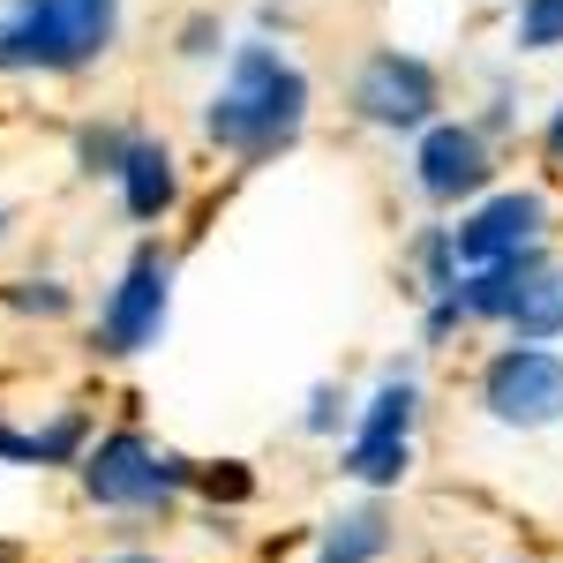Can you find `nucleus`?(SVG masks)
Instances as JSON below:
<instances>
[{"label": "nucleus", "instance_id": "16", "mask_svg": "<svg viewBox=\"0 0 563 563\" xmlns=\"http://www.w3.org/2000/svg\"><path fill=\"white\" fill-rule=\"evenodd\" d=\"M188 488H203V496H225V504H249V496H256V474H241L233 459H225L218 474H203V466H188Z\"/></svg>", "mask_w": 563, "mask_h": 563}, {"label": "nucleus", "instance_id": "12", "mask_svg": "<svg viewBox=\"0 0 563 563\" xmlns=\"http://www.w3.org/2000/svg\"><path fill=\"white\" fill-rule=\"evenodd\" d=\"M384 549H390L384 511H346V519H331V533H323V556H316V563H376Z\"/></svg>", "mask_w": 563, "mask_h": 563}, {"label": "nucleus", "instance_id": "19", "mask_svg": "<svg viewBox=\"0 0 563 563\" xmlns=\"http://www.w3.org/2000/svg\"><path fill=\"white\" fill-rule=\"evenodd\" d=\"M0 466H38V451H31V429L0 421Z\"/></svg>", "mask_w": 563, "mask_h": 563}, {"label": "nucleus", "instance_id": "17", "mask_svg": "<svg viewBox=\"0 0 563 563\" xmlns=\"http://www.w3.org/2000/svg\"><path fill=\"white\" fill-rule=\"evenodd\" d=\"M84 174H121V151H129V135L121 129H84Z\"/></svg>", "mask_w": 563, "mask_h": 563}, {"label": "nucleus", "instance_id": "9", "mask_svg": "<svg viewBox=\"0 0 563 563\" xmlns=\"http://www.w3.org/2000/svg\"><path fill=\"white\" fill-rule=\"evenodd\" d=\"M421 188H429L435 203H459V196H474L481 180H488V143H481V129H429L421 135Z\"/></svg>", "mask_w": 563, "mask_h": 563}, {"label": "nucleus", "instance_id": "4", "mask_svg": "<svg viewBox=\"0 0 563 563\" xmlns=\"http://www.w3.org/2000/svg\"><path fill=\"white\" fill-rule=\"evenodd\" d=\"M166 308H174V263L158 256V249H135L129 271H121V286L106 294V308H98V353L129 361V353L158 346Z\"/></svg>", "mask_w": 563, "mask_h": 563}, {"label": "nucleus", "instance_id": "8", "mask_svg": "<svg viewBox=\"0 0 563 563\" xmlns=\"http://www.w3.org/2000/svg\"><path fill=\"white\" fill-rule=\"evenodd\" d=\"M541 196H496V203H481L466 225H451V249L488 271V263H511V256H533V233H541Z\"/></svg>", "mask_w": 563, "mask_h": 563}, {"label": "nucleus", "instance_id": "15", "mask_svg": "<svg viewBox=\"0 0 563 563\" xmlns=\"http://www.w3.org/2000/svg\"><path fill=\"white\" fill-rule=\"evenodd\" d=\"M8 301L23 316H68V286L60 278H23V286H8Z\"/></svg>", "mask_w": 563, "mask_h": 563}, {"label": "nucleus", "instance_id": "1", "mask_svg": "<svg viewBox=\"0 0 563 563\" xmlns=\"http://www.w3.org/2000/svg\"><path fill=\"white\" fill-rule=\"evenodd\" d=\"M308 121V76L278 53V45H241L225 90L211 98V143L241 151V158H271L278 143H294Z\"/></svg>", "mask_w": 563, "mask_h": 563}, {"label": "nucleus", "instance_id": "22", "mask_svg": "<svg viewBox=\"0 0 563 563\" xmlns=\"http://www.w3.org/2000/svg\"><path fill=\"white\" fill-rule=\"evenodd\" d=\"M0 563H15V549H0Z\"/></svg>", "mask_w": 563, "mask_h": 563}, {"label": "nucleus", "instance_id": "10", "mask_svg": "<svg viewBox=\"0 0 563 563\" xmlns=\"http://www.w3.org/2000/svg\"><path fill=\"white\" fill-rule=\"evenodd\" d=\"M504 323L519 331L526 346H541V339H563V263H549L541 249L526 256L519 294H511V308H504Z\"/></svg>", "mask_w": 563, "mask_h": 563}, {"label": "nucleus", "instance_id": "7", "mask_svg": "<svg viewBox=\"0 0 563 563\" xmlns=\"http://www.w3.org/2000/svg\"><path fill=\"white\" fill-rule=\"evenodd\" d=\"M353 106H361V121H376V129H413V121H429L435 113L429 60H413V53H376V60L361 68V84H353Z\"/></svg>", "mask_w": 563, "mask_h": 563}, {"label": "nucleus", "instance_id": "14", "mask_svg": "<svg viewBox=\"0 0 563 563\" xmlns=\"http://www.w3.org/2000/svg\"><path fill=\"white\" fill-rule=\"evenodd\" d=\"M519 45H526V53L563 45V0H526V8H519Z\"/></svg>", "mask_w": 563, "mask_h": 563}, {"label": "nucleus", "instance_id": "21", "mask_svg": "<svg viewBox=\"0 0 563 563\" xmlns=\"http://www.w3.org/2000/svg\"><path fill=\"white\" fill-rule=\"evenodd\" d=\"M106 563H158V556H143V549H129V556H106Z\"/></svg>", "mask_w": 563, "mask_h": 563}, {"label": "nucleus", "instance_id": "2", "mask_svg": "<svg viewBox=\"0 0 563 563\" xmlns=\"http://www.w3.org/2000/svg\"><path fill=\"white\" fill-rule=\"evenodd\" d=\"M121 31V0H0V68H84Z\"/></svg>", "mask_w": 563, "mask_h": 563}, {"label": "nucleus", "instance_id": "18", "mask_svg": "<svg viewBox=\"0 0 563 563\" xmlns=\"http://www.w3.org/2000/svg\"><path fill=\"white\" fill-rule=\"evenodd\" d=\"M339 421H346V390H339V384H316V390H308V435H331Z\"/></svg>", "mask_w": 563, "mask_h": 563}, {"label": "nucleus", "instance_id": "6", "mask_svg": "<svg viewBox=\"0 0 563 563\" xmlns=\"http://www.w3.org/2000/svg\"><path fill=\"white\" fill-rule=\"evenodd\" d=\"M413 406H421L413 376L376 384V398H368V413H361V429H353V443H346V474L361 481V488L406 481V459H413Z\"/></svg>", "mask_w": 563, "mask_h": 563}, {"label": "nucleus", "instance_id": "20", "mask_svg": "<svg viewBox=\"0 0 563 563\" xmlns=\"http://www.w3.org/2000/svg\"><path fill=\"white\" fill-rule=\"evenodd\" d=\"M549 151H556V166H563V106H556V121H549Z\"/></svg>", "mask_w": 563, "mask_h": 563}, {"label": "nucleus", "instance_id": "11", "mask_svg": "<svg viewBox=\"0 0 563 563\" xmlns=\"http://www.w3.org/2000/svg\"><path fill=\"white\" fill-rule=\"evenodd\" d=\"M121 196H129V218H166L180 196V174H174V151L166 143H151V135H129V151H121Z\"/></svg>", "mask_w": 563, "mask_h": 563}, {"label": "nucleus", "instance_id": "23", "mask_svg": "<svg viewBox=\"0 0 563 563\" xmlns=\"http://www.w3.org/2000/svg\"><path fill=\"white\" fill-rule=\"evenodd\" d=\"M0 233H8V211H0Z\"/></svg>", "mask_w": 563, "mask_h": 563}, {"label": "nucleus", "instance_id": "13", "mask_svg": "<svg viewBox=\"0 0 563 563\" xmlns=\"http://www.w3.org/2000/svg\"><path fill=\"white\" fill-rule=\"evenodd\" d=\"M84 435H90V421L76 406H60L45 429H31V451H38V466H84Z\"/></svg>", "mask_w": 563, "mask_h": 563}, {"label": "nucleus", "instance_id": "3", "mask_svg": "<svg viewBox=\"0 0 563 563\" xmlns=\"http://www.w3.org/2000/svg\"><path fill=\"white\" fill-rule=\"evenodd\" d=\"M180 488H188V459L158 451L151 435H98L84 451V496L98 511H166Z\"/></svg>", "mask_w": 563, "mask_h": 563}, {"label": "nucleus", "instance_id": "5", "mask_svg": "<svg viewBox=\"0 0 563 563\" xmlns=\"http://www.w3.org/2000/svg\"><path fill=\"white\" fill-rule=\"evenodd\" d=\"M481 406L504 429H556L563 421V361L549 346H504L481 376Z\"/></svg>", "mask_w": 563, "mask_h": 563}]
</instances>
